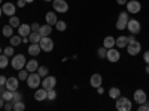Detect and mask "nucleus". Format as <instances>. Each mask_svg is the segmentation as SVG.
Returning a JSON list of instances; mask_svg holds the SVG:
<instances>
[{"label": "nucleus", "mask_w": 149, "mask_h": 111, "mask_svg": "<svg viewBox=\"0 0 149 111\" xmlns=\"http://www.w3.org/2000/svg\"><path fill=\"white\" fill-rule=\"evenodd\" d=\"M115 108L118 111H131L133 108V101H130L127 96H119L118 99H115Z\"/></svg>", "instance_id": "nucleus-1"}, {"label": "nucleus", "mask_w": 149, "mask_h": 111, "mask_svg": "<svg viewBox=\"0 0 149 111\" xmlns=\"http://www.w3.org/2000/svg\"><path fill=\"white\" fill-rule=\"evenodd\" d=\"M26 63H27V60H26V56L24 54H14L10 57V66L15 71H19L22 68H26Z\"/></svg>", "instance_id": "nucleus-2"}, {"label": "nucleus", "mask_w": 149, "mask_h": 111, "mask_svg": "<svg viewBox=\"0 0 149 111\" xmlns=\"http://www.w3.org/2000/svg\"><path fill=\"white\" fill-rule=\"evenodd\" d=\"M42 83V77L39 75L37 72H30L29 77H27V86L29 89H37Z\"/></svg>", "instance_id": "nucleus-3"}, {"label": "nucleus", "mask_w": 149, "mask_h": 111, "mask_svg": "<svg viewBox=\"0 0 149 111\" xmlns=\"http://www.w3.org/2000/svg\"><path fill=\"white\" fill-rule=\"evenodd\" d=\"M130 17H128V12H121V14L118 15V20H116V24H115V27L116 30H127V23H128Z\"/></svg>", "instance_id": "nucleus-4"}, {"label": "nucleus", "mask_w": 149, "mask_h": 111, "mask_svg": "<svg viewBox=\"0 0 149 111\" xmlns=\"http://www.w3.org/2000/svg\"><path fill=\"white\" fill-rule=\"evenodd\" d=\"M39 45L42 48V51H45V53H51L54 50V47H55L51 36H43V38L40 39V42H39Z\"/></svg>", "instance_id": "nucleus-5"}, {"label": "nucleus", "mask_w": 149, "mask_h": 111, "mask_svg": "<svg viewBox=\"0 0 149 111\" xmlns=\"http://www.w3.org/2000/svg\"><path fill=\"white\" fill-rule=\"evenodd\" d=\"M127 30L131 33V35H139L140 30H142V24L139 20L136 18H130L128 23H127Z\"/></svg>", "instance_id": "nucleus-6"}, {"label": "nucleus", "mask_w": 149, "mask_h": 111, "mask_svg": "<svg viewBox=\"0 0 149 111\" xmlns=\"http://www.w3.org/2000/svg\"><path fill=\"white\" fill-rule=\"evenodd\" d=\"M52 9L58 14H66L69 11V3L66 0H52Z\"/></svg>", "instance_id": "nucleus-7"}, {"label": "nucleus", "mask_w": 149, "mask_h": 111, "mask_svg": "<svg viewBox=\"0 0 149 111\" xmlns=\"http://www.w3.org/2000/svg\"><path fill=\"white\" fill-rule=\"evenodd\" d=\"M125 8H127L128 14H133L134 15V14H139V12L142 11V3L139 2V0H128Z\"/></svg>", "instance_id": "nucleus-8"}, {"label": "nucleus", "mask_w": 149, "mask_h": 111, "mask_svg": "<svg viewBox=\"0 0 149 111\" xmlns=\"http://www.w3.org/2000/svg\"><path fill=\"white\" fill-rule=\"evenodd\" d=\"M140 51H142V44H140L137 39L128 42V45H127V53H128V56H137Z\"/></svg>", "instance_id": "nucleus-9"}, {"label": "nucleus", "mask_w": 149, "mask_h": 111, "mask_svg": "<svg viewBox=\"0 0 149 111\" xmlns=\"http://www.w3.org/2000/svg\"><path fill=\"white\" fill-rule=\"evenodd\" d=\"M40 86H42L43 89H46V90H49V89H55V86H57V78H55L54 75H46V77L42 78Z\"/></svg>", "instance_id": "nucleus-10"}, {"label": "nucleus", "mask_w": 149, "mask_h": 111, "mask_svg": "<svg viewBox=\"0 0 149 111\" xmlns=\"http://www.w3.org/2000/svg\"><path fill=\"white\" fill-rule=\"evenodd\" d=\"M119 59H121V53L118 48H115V47L109 48L106 53V60H109L110 63H116V62H119Z\"/></svg>", "instance_id": "nucleus-11"}, {"label": "nucleus", "mask_w": 149, "mask_h": 111, "mask_svg": "<svg viewBox=\"0 0 149 111\" xmlns=\"http://www.w3.org/2000/svg\"><path fill=\"white\" fill-rule=\"evenodd\" d=\"M133 99H134V102L137 105H140V104H145L148 101V95H146V92L143 89H137V90H134V93H133Z\"/></svg>", "instance_id": "nucleus-12"}, {"label": "nucleus", "mask_w": 149, "mask_h": 111, "mask_svg": "<svg viewBox=\"0 0 149 111\" xmlns=\"http://www.w3.org/2000/svg\"><path fill=\"white\" fill-rule=\"evenodd\" d=\"M17 5L15 3H12V2H6V3H3V6H2V11H3V15H6V17H12V15H15V12H17Z\"/></svg>", "instance_id": "nucleus-13"}, {"label": "nucleus", "mask_w": 149, "mask_h": 111, "mask_svg": "<svg viewBox=\"0 0 149 111\" xmlns=\"http://www.w3.org/2000/svg\"><path fill=\"white\" fill-rule=\"evenodd\" d=\"M5 87H6L8 90H12V92L18 90V89H19V78H18V77H8Z\"/></svg>", "instance_id": "nucleus-14"}, {"label": "nucleus", "mask_w": 149, "mask_h": 111, "mask_svg": "<svg viewBox=\"0 0 149 111\" xmlns=\"http://www.w3.org/2000/svg\"><path fill=\"white\" fill-rule=\"evenodd\" d=\"M48 99V90L46 89H39L37 87L36 89V92H34V101H37V102H43V101H46Z\"/></svg>", "instance_id": "nucleus-15"}, {"label": "nucleus", "mask_w": 149, "mask_h": 111, "mask_svg": "<svg viewBox=\"0 0 149 111\" xmlns=\"http://www.w3.org/2000/svg\"><path fill=\"white\" fill-rule=\"evenodd\" d=\"M27 53H29L31 57H37V56L42 53V48H40L39 44H31V42H30V45H29V48H27Z\"/></svg>", "instance_id": "nucleus-16"}, {"label": "nucleus", "mask_w": 149, "mask_h": 111, "mask_svg": "<svg viewBox=\"0 0 149 111\" xmlns=\"http://www.w3.org/2000/svg\"><path fill=\"white\" fill-rule=\"evenodd\" d=\"M90 84H91V87L97 89L98 86L103 84V77L100 75V74H93L91 78H90Z\"/></svg>", "instance_id": "nucleus-17"}, {"label": "nucleus", "mask_w": 149, "mask_h": 111, "mask_svg": "<svg viewBox=\"0 0 149 111\" xmlns=\"http://www.w3.org/2000/svg\"><path fill=\"white\" fill-rule=\"evenodd\" d=\"M45 21L46 24H51V26L54 27L55 26V23L58 21V17H57V12H46V15H45Z\"/></svg>", "instance_id": "nucleus-18"}, {"label": "nucleus", "mask_w": 149, "mask_h": 111, "mask_svg": "<svg viewBox=\"0 0 149 111\" xmlns=\"http://www.w3.org/2000/svg\"><path fill=\"white\" fill-rule=\"evenodd\" d=\"M31 33V27H30V24H19V27H18V35L21 36V38H24V36H29Z\"/></svg>", "instance_id": "nucleus-19"}, {"label": "nucleus", "mask_w": 149, "mask_h": 111, "mask_svg": "<svg viewBox=\"0 0 149 111\" xmlns=\"http://www.w3.org/2000/svg\"><path fill=\"white\" fill-rule=\"evenodd\" d=\"M128 45V36H119V38H116V42H115V47H118L119 50H122V48H127Z\"/></svg>", "instance_id": "nucleus-20"}, {"label": "nucleus", "mask_w": 149, "mask_h": 111, "mask_svg": "<svg viewBox=\"0 0 149 111\" xmlns=\"http://www.w3.org/2000/svg\"><path fill=\"white\" fill-rule=\"evenodd\" d=\"M52 26L51 24H43V26H40V29H39V33H40V36L43 38V36H51V33H52Z\"/></svg>", "instance_id": "nucleus-21"}, {"label": "nucleus", "mask_w": 149, "mask_h": 111, "mask_svg": "<svg viewBox=\"0 0 149 111\" xmlns=\"http://www.w3.org/2000/svg\"><path fill=\"white\" fill-rule=\"evenodd\" d=\"M37 68H39V62H37L36 59H31L26 63V69L29 72H37Z\"/></svg>", "instance_id": "nucleus-22"}, {"label": "nucleus", "mask_w": 149, "mask_h": 111, "mask_svg": "<svg viewBox=\"0 0 149 111\" xmlns=\"http://www.w3.org/2000/svg\"><path fill=\"white\" fill-rule=\"evenodd\" d=\"M115 42H116V38H113L112 35L110 36H106V38L103 39V47L109 50V48H113L115 47Z\"/></svg>", "instance_id": "nucleus-23"}, {"label": "nucleus", "mask_w": 149, "mask_h": 111, "mask_svg": "<svg viewBox=\"0 0 149 111\" xmlns=\"http://www.w3.org/2000/svg\"><path fill=\"white\" fill-rule=\"evenodd\" d=\"M9 44L12 47H19L22 44V38H21L19 35H12L10 38H9Z\"/></svg>", "instance_id": "nucleus-24"}, {"label": "nucleus", "mask_w": 149, "mask_h": 111, "mask_svg": "<svg viewBox=\"0 0 149 111\" xmlns=\"http://www.w3.org/2000/svg\"><path fill=\"white\" fill-rule=\"evenodd\" d=\"M40 39H42V36H40L39 32H31V33L29 35V41H30L31 44H39Z\"/></svg>", "instance_id": "nucleus-25"}, {"label": "nucleus", "mask_w": 149, "mask_h": 111, "mask_svg": "<svg viewBox=\"0 0 149 111\" xmlns=\"http://www.w3.org/2000/svg\"><path fill=\"white\" fill-rule=\"evenodd\" d=\"M10 65V62H9V57L6 54H0V69H6L8 66Z\"/></svg>", "instance_id": "nucleus-26"}, {"label": "nucleus", "mask_w": 149, "mask_h": 111, "mask_svg": "<svg viewBox=\"0 0 149 111\" xmlns=\"http://www.w3.org/2000/svg\"><path fill=\"white\" fill-rule=\"evenodd\" d=\"M2 35L5 36V38H10V36L14 35V27H12L10 24H6V26H3V29H2Z\"/></svg>", "instance_id": "nucleus-27"}, {"label": "nucleus", "mask_w": 149, "mask_h": 111, "mask_svg": "<svg viewBox=\"0 0 149 111\" xmlns=\"http://www.w3.org/2000/svg\"><path fill=\"white\" fill-rule=\"evenodd\" d=\"M107 93H109V98H110V99H118V98L121 96V90H119L118 87H110Z\"/></svg>", "instance_id": "nucleus-28"}, {"label": "nucleus", "mask_w": 149, "mask_h": 111, "mask_svg": "<svg viewBox=\"0 0 149 111\" xmlns=\"http://www.w3.org/2000/svg\"><path fill=\"white\" fill-rule=\"evenodd\" d=\"M9 24L14 29H18L19 27V24H21V20H19V17H17V15H12V17H9Z\"/></svg>", "instance_id": "nucleus-29"}, {"label": "nucleus", "mask_w": 149, "mask_h": 111, "mask_svg": "<svg viewBox=\"0 0 149 111\" xmlns=\"http://www.w3.org/2000/svg\"><path fill=\"white\" fill-rule=\"evenodd\" d=\"M58 32H66L67 30V23L66 21H63V20H58L57 23H55V26H54Z\"/></svg>", "instance_id": "nucleus-30"}, {"label": "nucleus", "mask_w": 149, "mask_h": 111, "mask_svg": "<svg viewBox=\"0 0 149 111\" xmlns=\"http://www.w3.org/2000/svg\"><path fill=\"white\" fill-rule=\"evenodd\" d=\"M29 71L26 69V68H22V69H19L18 71V78H19V81H27V77H29Z\"/></svg>", "instance_id": "nucleus-31"}, {"label": "nucleus", "mask_w": 149, "mask_h": 111, "mask_svg": "<svg viewBox=\"0 0 149 111\" xmlns=\"http://www.w3.org/2000/svg\"><path fill=\"white\" fill-rule=\"evenodd\" d=\"M26 110V104L22 101H15L14 102V111H24Z\"/></svg>", "instance_id": "nucleus-32"}, {"label": "nucleus", "mask_w": 149, "mask_h": 111, "mask_svg": "<svg viewBox=\"0 0 149 111\" xmlns=\"http://www.w3.org/2000/svg\"><path fill=\"white\" fill-rule=\"evenodd\" d=\"M2 98L8 102V101H12V98H14V92L12 90H8V89H5V92H3V95H2Z\"/></svg>", "instance_id": "nucleus-33"}, {"label": "nucleus", "mask_w": 149, "mask_h": 111, "mask_svg": "<svg viewBox=\"0 0 149 111\" xmlns=\"http://www.w3.org/2000/svg\"><path fill=\"white\" fill-rule=\"evenodd\" d=\"M3 54H6L8 57H12V56L15 54V47H12V45H9V47L3 48Z\"/></svg>", "instance_id": "nucleus-34"}, {"label": "nucleus", "mask_w": 149, "mask_h": 111, "mask_svg": "<svg viewBox=\"0 0 149 111\" xmlns=\"http://www.w3.org/2000/svg\"><path fill=\"white\" fill-rule=\"evenodd\" d=\"M37 74H39V75L43 78V77L49 75V69L46 66H39V68H37Z\"/></svg>", "instance_id": "nucleus-35"}, {"label": "nucleus", "mask_w": 149, "mask_h": 111, "mask_svg": "<svg viewBox=\"0 0 149 111\" xmlns=\"http://www.w3.org/2000/svg\"><path fill=\"white\" fill-rule=\"evenodd\" d=\"M55 99H57V90L49 89L48 90V101H55Z\"/></svg>", "instance_id": "nucleus-36"}, {"label": "nucleus", "mask_w": 149, "mask_h": 111, "mask_svg": "<svg viewBox=\"0 0 149 111\" xmlns=\"http://www.w3.org/2000/svg\"><path fill=\"white\" fill-rule=\"evenodd\" d=\"M106 53H107V48L100 47V48L97 50V56H98V59H106Z\"/></svg>", "instance_id": "nucleus-37"}, {"label": "nucleus", "mask_w": 149, "mask_h": 111, "mask_svg": "<svg viewBox=\"0 0 149 111\" xmlns=\"http://www.w3.org/2000/svg\"><path fill=\"white\" fill-rule=\"evenodd\" d=\"M15 101H22V93L18 90L14 92V98H12V102H15Z\"/></svg>", "instance_id": "nucleus-38"}, {"label": "nucleus", "mask_w": 149, "mask_h": 111, "mask_svg": "<svg viewBox=\"0 0 149 111\" xmlns=\"http://www.w3.org/2000/svg\"><path fill=\"white\" fill-rule=\"evenodd\" d=\"M3 110H6V111H14V102H12V101H8V102H5V107H3Z\"/></svg>", "instance_id": "nucleus-39"}, {"label": "nucleus", "mask_w": 149, "mask_h": 111, "mask_svg": "<svg viewBox=\"0 0 149 111\" xmlns=\"http://www.w3.org/2000/svg\"><path fill=\"white\" fill-rule=\"evenodd\" d=\"M137 110H139V111H149V101H146L145 104H140V105L137 107Z\"/></svg>", "instance_id": "nucleus-40"}, {"label": "nucleus", "mask_w": 149, "mask_h": 111, "mask_svg": "<svg viewBox=\"0 0 149 111\" xmlns=\"http://www.w3.org/2000/svg\"><path fill=\"white\" fill-rule=\"evenodd\" d=\"M30 27H31V32H39L40 24H39V23H31V24H30Z\"/></svg>", "instance_id": "nucleus-41"}, {"label": "nucleus", "mask_w": 149, "mask_h": 111, "mask_svg": "<svg viewBox=\"0 0 149 111\" xmlns=\"http://www.w3.org/2000/svg\"><path fill=\"white\" fill-rule=\"evenodd\" d=\"M15 5H17V8H18V9H22V8H26L27 2H26V0H18V2H17Z\"/></svg>", "instance_id": "nucleus-42"}, {"label": "nucleus", "mask_w": 149, "mask_h": 111, "mask_svg": "<svg viewBox=\"0 0 149 111\" xmlns=\"http://www.w3.org/2000/svg\"><path fill=\"white\" fill-rule=\"evenodd\" d=\"M143 60H145L146 65H149V51H145L143 53Z\"/></svg>", "instance_id": "nucleus-43"}, {"label": "nucleus", "mask_w": 149, "mask_h": 111, "mask_svg": "<svg viewBox=\"0 0 149 111\" xmlns=\"http://www.w3.org/2000/svg\"><path fill=\"white\" fill-rule=\"evenodd\" d=\"M6 80H8V77L0 75V86H5V84H6Z\"/></svg>", "instance_id": "nucleus-44"}, {"label": "nucleus", "mask_w": 149, "mask_h": 111, "mask_svg": "<svg viewBox=\"0 0 149 111\" xmlns=\"http://www.w3.org/2000/svg\"><path fill=\"white\" fill-rule=\"evenodd\" d=\"M97 93H98V95H103V93H104V89L102 87V86H98V87H97Z\"/></svg>", "instance_id": "nucleus-45"}, {"label": "nucleus", "mask_w": 149, "mask_h": 111, "mask_svg": "<svg viewBox=\"0 0 149 111\" xmlns=\"http://www.w3.org/2000/svg\"><path fill=\"white\" fill-rule=\"evenodd\" d=\"M127 2H128V0H116V3H118V5H121V6H122V5L125 6V5H127Z\"/></svg>", "instance_id": "nucleus-46"}, {"label": "nucleus", "mask_w": 149, "mask_h": 111, "mask_svg": "<svg viewBox=\"0 0 149 111\" xmlns=\"http://www.w3.org/2000/svg\"><path fill=\"white\" fill-rule=\"evenodd\" d=\"M5 99H3V98H0V110H3V107H5Z\"/></svg>", "instance_id": "nucleus-47"}, {"label": "nucleus", "mask_w": 149, "mask_h": 111, "mask_svg": "<svg viewBox=\"0 0 149 111\" xmlns=\"http://www.w3.org/2000/svg\"><path fill=\"white\" fill-rule=\"evenodd\" d=\"M145 71H146V74L149 75V65H146V68H145Z\"/></svg>", "instance_id": "nucleus-48"}, {"label": "nucleus", "mask_w": 149, "mask_h": 111, "mask_svg": "<svg viewBox=\"0 0 149 111\" xmlns=\"http://www.w3.org/2000/svg\"><path fill=\"white\" fill-rule=\"evenodd\" d=\"M2 15H3V11H2V5H0V18H2Z\"/></svg>", "instance_id": "nucleus-49"}, {"label": "nucleus", "mask_w": 149, "mask_h": 111, "mask_svg": "<svg viewBox=\"0 0 149 111\" xmlns=\"http://www.w3.org/2000/svg\"><path fill=\"white\" fill-rule=\"evenodd\" d=\"M26 2H27V3H33V2H34V0H26Z\"/></svg>", "instance_id": "nucleus-50"}, {"label": "nucleus", "mask_w": 149, "mask_h": 111, "mask_svg": "<svg viewBox=\"0 0 149 111\" xmlns=\"http://www.w3.org/2000/svg\"><path fill=\"white\" fill-rule=\"evenodd\" d=\"M43 2H51L52 3V0H43Z\"/></svg>", "instance_id": "nucleus-51"}, {"label": "nucleus", "mask_w": 149, "mask_h": 111, "mask_svg": "<svg viewBox=\"0 0 149 111\" xmlns=\"http://www.w3.org/2000/svg\"><path fill=\"white\" fill-rule=\"evenodd\" d=\"M3 53V50H2V47H0V54H2Z\"/></svg>", "instance_id": "nucleus-52"}, {"label": "nucleus", "mask_w": 149, "mask_h": 111, "mask_svg": "<svg viewBox=\"0 0 149 111\" xmlns=\"http://www.w3.org/2000/svg\"><path fill=\"white\" fill-rule=\"evenodd\" d=\"M2 3H3V0H0V5H2Z\"/></svg>", "instance_id": "nucleus-53"}]
</instances>
